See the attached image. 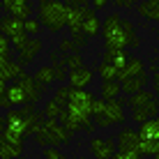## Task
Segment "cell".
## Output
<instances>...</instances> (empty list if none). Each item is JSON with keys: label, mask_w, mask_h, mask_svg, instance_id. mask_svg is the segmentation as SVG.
<instances>
[{"label": "cell", "mask_w": 159, "mask_h": 159, "mask_svg": "<svg viewBox=\"0 0 159 159\" xmlns=\"http://www.w3.org/2000/svg\"><path fill=\"white\" fill-rule=\"evenodd\" d=\"M150 72H152V74L157 72V60H152V62H150Z\"/></svg>", "instance_id": "cell-38"}, {"label": "cell", "mask_w": 159, "mask_h": 159, "mask_svg": "<svg viewBox=\"0 0 159 159\" xmlns=\"http://www.w3.org/2000/svg\"><path fill=\"white\" fill-rule=\"evenodd\" d=\"M106 2H108V0H95V2H92V12H97V9H104V7H106Z\"/></svg>", "instance_id": "cell-36"}, {"label": "cell", "mask_w": 159, "mask_h": 159, "mask_svg": "<svg viewBox=\"0 0 159 159\" xmlns=\"http://www.w3.org/2000/svg\"><path fill=\"white\" fill-rule=\"evenodd\" d=\"M39 30H42V25H39V21H37V19H28V21H23V32H25V35L37 37V35H39Z\"/></svg>", "instance_id": "cell-29"}, {"label": "cell", "mask_w": 159, "mask_h": 159, "mask_svg": "<svg viewBox=\"0 0 159 159\" xmlns=\"http://www.w3.org/2000/svg\"><path fill=\"white\" fill-rule=\"evenodd\" d=\"M25 76V69L21 67L16 60H9V62H5L2 65V69H0V79L2 81H19V79H23Z\"/></svg>", "instance_id": "cell-17"}, {"label": "cell", "mask_w": 159, "mask_h": 159, "mask_svg": "<svg viewBox=\"0 0 159 159\" xmlns=\"http://www.w3.org/2000/svg\"><path fill=\"white\" fill-rule=\"evenodd\" d=\"M39 51H42V39L39 37H28V42L19 48V60H16V62L23 67V65L32 62V60L39 56Z\"/></svg>", "instance_id": "cell-10"}, {"label": "cell", "mask_w": 159, "mask_h": 159, "mask_svg": "<svg viewBox=\"0 0 159 159\" xmlns=\"http://www.w3.org/2000/svg\"><path fill=\"white\" fill-rule=\"evenodd\" d=\"M19 85L23 88V92H25L28 106H32L35 102H39V99H42V95H44V85H39L30 74H25L23 79H19Z\"/></svg>", "instance_id": "cell-12"}, {"label": "cell", "mask_w": 159, "mask_h": 159, "mask_svg": "<svg viewBox=\"0 0 159 159\" xmlns=\"http://www.w3.org/2000/svg\"><path fill=\"white\" fill-rule=\"evenodd\" d=\"M44 159H67L65 157V152L62 150H58V148H44Z\"/></svg>", "instance_id": "cell-32"}, {"label": "cell", "mask_w": 159, "mask_h": 159, "mask_svg": "<svg viewBox=\"0 0 159 159\" xmlns=\"http://www.w3.org/2000/svg\"><path fill=\"white\" fill-rule=\"evenodd\" d=\"M111 159H143L139 152H125V150H116V155Z\"/></svg>", "instance_id": "cell-34"}, {"label": "cell", "mask_w": 159, "mask_h": 159, "mask_svg": "<svg viewBox=\"0 0 159 159\" xmlns=\"http://www.w3.org/2000/svg\"><path fill=\"white\" fill-rule=\"evenodd\" d=\"M102 99L104 102H111V99H118V95H120V83H102Z\"/></svg>", "instance_id": "cell-26"}, {"label": "cell", "mask_w": 159, "mask_h": 159, "mask_svg": "<svg viewBox=\"0 0 159 159\" xmlns=\"http://www.w3.org/2000/svg\"><path fill=\"white\" fill-rule=\"evenodd\" d=\"M97 74L102 76V83H113V81L118 83V74H120V69H118V67H113V65H108V62H102L99 67H97Z\"/></svg>", "instance_id": "cell-23"}, {"label": "cell", "mask_w": 159, "mask_h": 159, "mask_svg": "<svg viewBox=\"0 0 159 159\" xmlns=\"http://www.w3.org/2000/svg\"><path fill=\"white\" fill-rule=\"evenodd\" d=\"M0 56H9V42L0 35Z\"/></svg>", "instance_id": "cell-35"}, {"label": "cell", "mask_w": 159, "mask_h": 159, "mask_svg": "<svg viewBox=\"0 0 159 159\" xmlns=\"http://www.w3.org/2000/svg\"><path fill=\"white\" fill-rule=\"evenodd\" d=\"M21 155H23V148H16V145L0 141V159H21Z\"/></svg>", "instance_id": "cell-25"}, {"label": "cell", "mask_w": 159, "mask_h": 159, "mask_svg": "<svg viewBox=\"0 0 159 159\" xmlns=\"http://www.w3.org/2000/svg\"><path fill=\"white\" fill-rule=\"evenodd\" d=\"M2 120H5V129L0 134V141L16 148H23L25 139L37 134V129L42 125V116L32 106H23L19 111H7V116Z\"/></svg>", "instance_id": "cell-1"}, {"label": "cell", "mask_w": 159, "mask_h": 159, "mask_svg": "<svg viewBox=\"0 0 159 159\" xmlns=\"http://www.w3.org/2000/svg\"><path fill=\"white\" fill-rule=\"evenodd\" d=\"M0 35H2L7 42H12L16 51L28 42V35L23 32V21L12 19V16H7V14L0 16Z\"/></svg>", "instance_id": "cell-5"}, {"label": "cell", "mask_w": 159, "mask_h": 159, "mask_svg": "<svg viewBox=\"0 0 159 159\" xmlns=\"http://www.w3.org/2000/svg\"><path fill=\"white\" fill-rule=\"evenodd\" d=\"M152 102H157V99H155V92H150V90H141V92H136V95L129 97V106H131V108L150 106Z\"/></svg>", "instance_id": "cell-22"}, {"label": "cell", "mask_w": 159, "mask_h": 159, "mask_svg": "<svg viewBox=\"0 0 159 159\" xmlns=\"http://www.w3.org/2000/svg\"><path fill=\"white\" fill-rule=\"evenodd\" d=\"M141 141H148V143H159V120L157 118H150L136 129Z\"/></svg>", "instance_id": "cell-16"}, {"label": "cell", "mask_w": 159, "mask_h": 159, "mask_svg": "<svg viewBox=\"0 0 159 159\" xmlns=\"http://www.w3.org/2000/svg\"><path fill=\"white\" fill-rule=\"evenodd\" d=\"M5 88H7V81L0 79V102H2V95H5Z\"/></svg>", "instance_id": "cell-37"}, {"label": "cell", "mask_w": 159, "mask_h": 159, "mask_svg": "<svg viewBox=\"0 0 159 159\" xmlns=\"http://www.w3.org/2000/svg\"><path fill=\"white\" fill-rule=\"evenodd\" d=\"M122 106H125V102H120V99L104 102V108H102L99 113H95L92 118L102 116V118H106V120H108V125H122V122H125V113H122Z\"/></svg>", "instance_id": "cell-8"}, {"label": "cell", "mask_w": 159, "mask_h": 159, "mask_svg": "<svg viewBox=\"0 0 159 159\" xmlns=\"http://www.w3.org/2000/svg\"><path fill=\"white\" fill-rule=\"evenodd\" d=\"M0 7L5 9V14L12 16V19H19V21H28L32 16V2H25V0H2Z\"/></svg>", "instance_id": "cell-6"}, {"label": "cell", "mask_w": 159, "mask_h": 159, "mask_svg": "<svg viewBox=\"0 0 159 159\" xmlns=\"http://www.w3.org/2000/svg\"><path fill=\"white\" fill-rule=\"evenodd\" d=\"M74 159H85V157H74Z\"/></svg>", "instance_id": "cell-40"}, {"label": "cell", "mask_w": 159, "mask_h": 159, "mask_svg": "<svg viewBox=\"0 0 159 159\" xmlns=\"http://www.w3.org/2000/svg\"><path fill=\"white\" fill-rule=\"evenodd\" d=\"M32 79H35L39 85H48V83H53V81H56V72H53L51 65H44V67H39V69L35 72Z\"/></svg>", "instance_id": "cell-24"}, {"label": "cell", "mask_w": 159, "mask_h": 159, "mask_svg": "<svg viewBox=\"0 0 159 159\" xmlns=\"http://www.w3.org/2000/svg\"><path fill=\"white\" fill-rule=\"evenodd\" d=\"M145 76H150V74H148V69H145V62L141 58L129 56L127 65H125V67L120 69V74H118V83H120V81H125V79H145Z\"/></svg>", "instance_id": "cell-7"}, {"label": "cell", "mask_w": 159, "mask_h": 159, "mask_svg": "<svg viewBox=\"0 0 159 159\" xmlns=\"http://www.w3.org/2000/svg\"><path fill=\"white\" fill-rule=\"evenodd\" d=\"M90 152L95 155V159H111L116 155V139H92Z\"/></svg>", "instance_id": "cell-11"}, {"label": "cell", "mask_w": 159, "mask_h": 159, "mask_svg": "<svg viewBox=\"0 0 159 159\" xmlns=\"http://www.w3.org/2000/svg\"><path fill=\"white\" fill-rule=\"evenodd\" d=\"M99 32L104 35L106 51H127V46L136 48L141 44L134 23L127 21V19H120L118 14H108L104 19V28Z\"/></svg>", "instance_id": "cell-2"}, {"label": "cell", "mask_w": 159, "mask_h": 159, "mask_svg": "<svg viewBox=\"0 0 159 159\" xmlns=\"http://www.w3.org/2000/svg\"><path fill=\"white\" fill-rule=\"evenodd\" d=\"M0 106H5V108H14V106H28L25 92H23V88L19 85V81L5 88V95H2V102H0Z\"/></svg>", "instance_id": "cell-9"}, {"label": "cell", "mask_w": 159, "mask_h": 159, "mask_svg": "<svg viewBox=\"0 0 159 159\" xmlns=\"http://www.w3.org/2000/svg\"><path fill=\"white\" fill-rule=\"evenodd\" d=\"M139 155L141 157H157L159 155V143H148V141H141L139 145Z\"/></svg>", "instance_id": "cell-28"}, {"label": "cell", "mask_w": 159, "mask_h": 159, "mask_svg": "<svg viewBox=\"0 0 159 159\" xmlns=\"http://www.w3.org/2000/svg\"><path fill=\"white\" fill-rule=\"evenodd\" d=\"M92 79H95V74H92L88 67L67 72V81H69V88H72V90H85V88L92 83Z\"/></svg>", "instance_id": "cell-14"}, {"label": "cell", "mask_w": 159, "mask_h": 159, "mask_svg": "<svg viewBox=\"0 0 159 159\" xmlns=\"http://www.w3.org/2000/svg\"><path fill=\"white\" fill-rule=\"evenodd\" d=\"M139 14L143 19H150V21H159V0H148V2H141L136 5Z\"/></svg>", "instance_id": "cell-20"}, {"label": "cell", "mask_w": 159, "mask_h": 159, "mask_svg": "<svg viewBox=\"0 0 159 159\" xmlns=\"http://www.w3.org/2000/svg\"><path fill=\"white\" fill-rule=\"evenodd\" d=\"M102 30V21L97 12H92L90 7L85 9V16H83V23H81V35L85 37V39H90V37H97Z\"/></svg>", "instance_id": "cell-15"}, {"label": "cell", "mask_w": 159, "mask_h": 159, "mask_svg": "<svg viewBox=\"0 0 159 159\" xmlns=\"http://www.w3.org/2000/svg\"><path fill=\"white\" fill-rule=\"evenodd\" d=\"M2 129H5V120H2V116H0V134H2Z\"/></svg>", "instance_id": "cell-39"}, {"label": "cell", "mask_w": 159, "mask_h": 159, "mask_svg": "<svg viewBox=\"0 0 159 159\" xmlns=\"http://www.w3.org/2000/svg\"><path fill=\"white\" fill-rule=\"evenodd\" d=\"M37 143L39 145H46V148H56L60 143H69L72 141V134L67 129H62L56 120H42L39 129L35 134Z\"/></svg>", "instance_id": "cell-4"}, {"label": "cell", "mask_w": 159, "mask_h": 159, "mask_svg": "<svg viewBox=\"0 0 159 159\" xmlns=\"http://www.w3.org/2000/svg\"><path fill=\"white\" fill-rule=\"evenodd\" d=\"M118 148L116 150H125V152H139V145H141V139L136 134V129H120L118 139H116Z\"/></svg>", "instance_id": "cell-13"}, {"label": "cell", "mask_w": 159, "mask_h": 159, "mask_svg": "<svg viewBox=\"0 0 159 159\" xmlns=\"http://www.w3.org/2000/svg\"><path fill=\"white\" fill-rule=\"evenodd\" d=\"M62 65H65V69H69V72H74V69H81V67H85V65H83V56H79V53L65 56V58H62Z\"/></svg>", "instance_id": "cell-27"}, {"label": "cell", "mask_w": 159, "mask_h": 159, "mask_svg": "<svg viewBox=\"0 0 159 159\" xmlns=\"http://www.w3.org/2000/svg\"><path fill=\"white\" fill-rule=\"evenodd\" d=\"M127 60H129V53L127 51H106L102 62H108V65H113V67L122 69L125 65H127Z\"/></svg>", "instance_id": "cell-21"}, {"label": "cell", "mask_w": 159, "mask_h": 159, "mask_svg": "<svg viewBox=\"0 0 159 159\" xmlns=\"http://www.w3.org/2000/svg\"><path fill=\"white\" fill-rule=\"evenodd\" d=\"M67 99H69V88H67V85L58 88V90H56V97H53V102H56L60 108H65V104H67Z\"/></svg>", "instance_id": "cell-31"}, {"label": "cell", "mask_w": 159, "mask_h": 159, "mask_svg": "<svg viewBox=\"0 0 159 159\" xmlns=\"http://www.w3.org/2000/svg\"><path fill=\"white\" fill-rule=\"evenodd\" d=\"M37 21L48 32H60L67 25V5L58 0H42L37 5Z\"/></svg>", "instance_id": "cell-3"}, {"label": "cell", "mask_w": 159, "mask_h": 159, "mask_svg": "<svg viewBox=\"0 0 159 159\" xmlns=\"http://www.w3.org/2000/svg\"><path fill=\"white\" fill-rule=\"evenodd\" d=\"M150 81V76H145V79H125L120 81V92H127V95H136V92L145 90V83Z\"/></svg>", "instance_id": "cell-19"}, {"label": "cell", "mask_w": 159, "mask_h": 159, "mask_svg": "<svg viewBox=\"0 0 159 159\" xmlns=\"http://www.w3.org/2000/svg\"><path fill=\"white\" fill-rule=\"evenodd\" d=\"M60 111H62V108H60L53 99H48V102H46V106H44V116H46V120H56Z\"/></svg>", "instance_id": "cell-30"}, {"label": "cell", "mask_w": 159, "mask_h": 159, "mask_svg": "<svg viewBox=\"0 0 159 159\" xmlns=\"http://www.w3.org/2000/svg\"><path fill=\"white\" fill-rule=\"evenodd\" d=\"M76 44L72 42V39H62L60 42V53H67V56H72V53H76Z\"/></svg>", "instance_id": "cell-33"}, {"label": "cell", "mask_w": 159, "mask_h": 159, "mask_svg": "<svg viewBox=\"0 0 159 159\" xmlns=\"http://www.w3.org/2000/svg\"><path fill=\"white\" fill-rule=\"evenodd\" d=\"M157 113H159V104L152 102L150 106H139V108H134V113H131V120H134L136 125H143L145 120L157 118Z\"/></svg>", "instance_id": "cell-18"}]
</instances>
